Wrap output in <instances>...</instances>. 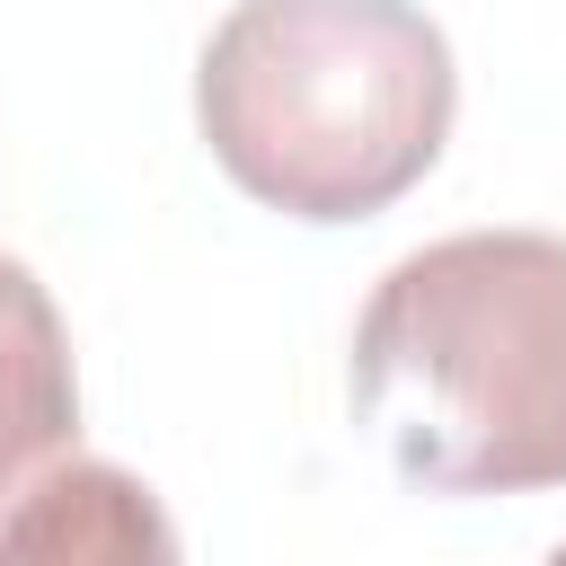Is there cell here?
I'll list each match as a JSON object with an SVG mask.
<instances>
[{"label":"cell","mask_w":566,"mask_h":566,"mask_svg":"<svg viewBox=\"0 0 566 566\" xmlns=\"http://www.w3.org/2000/svg\"><path fill=\"white\" fill-rule=\"evenodd\" d=\"M345 389L424 495L566 486V239L451 230L398 256L354 318Z\"/></svg>","instance_id":"1"},{"label":"cell","mask_w":566,"mask_h":566,"mask_svg":"<svg viewBox=\"0 0 566 566\" xmlns=\"http://www.w3.org/2000/svg\"><path fill=\"white\" fill-rule=\"evenodd\" d=\"M548 566H566V539H557V548H548Z\"/></svg>","instance_id":"5"},{"label":"cell","mask_w":566,"mask_h":566,"mask_svg":"<svg viewBox=\"0 0 566 566\" xmlns=\"http://www.w3.org/2000/svg\"><path fill=\"white\" fill-rule=\"evenodd\" d=\"M80 451V371H71V327L35 265L0 256V513L62 460Z\"/></svg>","instance_id":"4"},{"label":"cell","mask_w":566,"mask_h":566,"mask_svg":"<svg viewBox=\"0 0 566 566\" xmlns=\"http://www.w3.org/2000/svg\"><path fill=\"white\" fill-rule=\"evenodd\" d=\"M460 71L416 0H239L195 62V124L283 221H371L442 159Z\"/></svg>","instance_id":"2"},{"label":"cell","mask_w":566,"mask_h":566,"mask_svg":"<svg viewBox=\"0 0 566 566\" xmlns=\"http://www.w3.org/2000/svg\"><path fill=\"white\" fill-rule=\"evenodd\" d=\"M0 566H186V539L133 469L62 451L0 513Z\"/></svg>","instance_id":"3"}]
</instances>
